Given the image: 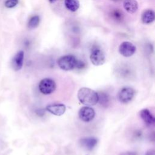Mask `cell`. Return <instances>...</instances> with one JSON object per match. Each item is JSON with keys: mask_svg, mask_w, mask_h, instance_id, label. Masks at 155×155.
I'll use <instances>...</instances> for the list:
<instances>
[{"mask_svg": "<svg viewBox=\"0 0 155 155\" xmlns=\"http://www.w3.org/2000/svg\"><path fill=\"white\" fill-rule=\"evenodd\" d=\"M78 115L81 120L88 122L93 119L95 116V111L91 107L84 106L79 110Z\"/></svg>", "mask_w": 155, "mask_h": 155, "instance_id": "obj_7", "label": "cell"}, {"mask_svg": "<svg viewBox=\"0 0 155 155\" xmlns=\"http://www.w3.org/2000/svg\"><path fill=\"white\" fill-rule=\"evenodd\" d=\"M119 155H137L135 152L133 151H125L121 153Z\"/></svg>", "mask_w": 155, "mask_h": 155, "instance_id": "obj_18", "label": "cell"}, {"mask_svg": "<svg viewBox=\"0 0 155 155\" xmlns=\"http://www.w3.org/2000/svg\"><path fill=\"white\" fill-rule=\"evenodd\" d=\"M24 59V52L22 50L19 51L15 54L12 61V66L15 71H19L22 68Z\"/></svg>", "mask_w": 155, "mask_h": 155, "instance_id": "obj_8", "label": "cell"}, {"mask_svg": "<svg viewBox=\"0 0 155 155\" xmlns=\"http://www.w3.org/2000/svg\"><path fill=\"white\" fill-rule=\"evenodd\" d=\"M46 110L55 116H60L64 114L66 110V107L63 104H54L47 105Z\"/></svg>", "mask_w": 155, "mask_h": 155, "instance_id": "obj_9", "label": "cell"}, {"mask_svg": "<svg viewBox=\"0 0 155 155\" xmlns=\"http://www.w3.org/2000/svg\"><path fill=\"white\" fill-rule=\"evenodd\" d=\"M78 98L81 103L89 107L95 105L99 100L97 93L87 87H82L79 90Z\"/></svg>", "mask_w": 155, "mask_h": 155, "instance_id": "obj_1", "label": "cell"}, {"mask_svg": "<svg viewBox=\"0 0 155 155\" xmlns=\"http://www.w3.org/2000/svg\"><path fill=\"white\" fill-rule=\"evenodd\" d=\"M114 1H118V0H114Z\"/></svg>", "mask_w": 155, "mask_h": 155, "instance_id": "obj_22", "label": "cell"}, {"mask_svg": "<svg viewBox=\"0 0 155 155\" xmlns=\"http://www.w3.org/2000/svg\"><path fill=\"white\" fill-rule=\"evenodd\" d=\"M135 96V90L131 87H124L118 93V99L119 101L124 104H127L131 102Z\"/></svg>", "mask_w": 155, "mask_h": 155, "instance_id": "obj_5", "label": "cell"}, {"mask_svg": "<svg viewBox=\"0 0 155 155\" xmlns=\"http://www.w3.org/2000/svg\"><path fill=\"white\" fill-rule=\"evenodd\" d=\"M114 16H115V18L118 19V18H120V16H122V14L119 11H115L114 12Z\"/></svg>", "mask_w": 155, "mask_h": 155, "instance_id": "obj_20", "label": "cell"}, {"mask_svg": "<svg viewBox=\"0 0 155 155\" xmlns=\"http://www.w3.org/2000/svg\"><path fill=\"white\" fill-rule=\"evenodd\" d=\"M136 51V46L129 41L122 42L119 47V53L124 57H130L133 56Z\"/></svg>", "mask_w": 155, "mask_h": 155, "instance_id": "obj_6", "label": "cell"}, {"mask_svg": "<svg viewBox=\"0 0 155 155\" xmlns=\"http://www.w3.org/2000/svg\"><path fill=\"white\" fill-rule=\"evenodd\" d=\"M90 59L91 63L96 66L103 65L105 62V56L104 51L100 48H93L90 53Z\"/></svg>", "mask_w": 155, "mask_h": 155, "instance_id": "obj_4", "label": "cell"}, {"mask_svg": "<svg viewBox=\"0 0 155 155\" xmlns=\"http://www.w3.org/2000/svg\"><path fill=\"white\" fill-rule=\"evenodd\" d=\"M78 59L73 55H65L60 57L57 61L59 67L64 70L69 71L76 68Z\"/></svg>", "mask_w": 155, "mask_h": 155, "instance_id": "obj_2", "label": "cell"}, {"mask_svg": "<svg viewBox=\"0 0 155 155\" xmlns=\"http://www.w3.org/2000/svg\"><path fill=\"white\" fill-rule=\"evenodd\" d=\"M56 84L54 80L50 78H44L39 84V90L44 94H50L54 91Z\"/></svg>", "mask_w": 155, "mask_h": 155, "instance_id": "obj_3", "label": "cell"}, {"mask_svg": "<svg viewBox=\"0 0 155 155\" xmlns=\"http://www.w3.org/2000/svg\"><path fill=\"white\" fill-rule=\"evenodd\" d=\"M155 19V14L152 10H145L141 16V20L142 23L145 24H149L152 23Z\"/></svg>", "mask_w": 155, "mask_h": 155, "instance_id": "obj_13", "label": "cell"}, {"mask_svg": "<svg viewBox=\"0 0 155 155\" xmlns=\"http://www.w3.org/2000/svg\"><path fill=\"white\" fill-rule=\"evenodd\" d=\"M145 155H155V151H154V150H153V149L148 150L146 152Z\"/></svg>", "mask_w": 155, "mask_h": 155, "instance_id": "obj_19", "label": "cell"}, {"mask_svg": "<svg viewBox=\"0 0 155 155\" xmlns=\"http://www.w3.org/2000/svg\"><path fill=\"white\" fill-rule=\"evenodd\" d=\"M139 116L143 121L148 125H154L155 118L147 108H143L139 111Z\"/></svg>", "mask_w": 155, "mask_h": 155, "instance_id": "obj_11", "label": "cell"}, {"mask_svg": "<svg viewBox=\"0 0 155 155\" xmlns=\"http://www.w3.org/2000/svg\"><path fill=\"white\" fill-rule=\"evenodd\" d=\"M64 5L69 11L74 12L79 8L80 2L79 0H64Z\"/></svg>", "mask_w": 155, "mask_h": 155, "instance_id": "obj_14", "label": "cell"}, {"mask_svg": "<svg viewBox=\"0 0 155 155\" xmlns=\"http://www.w3.org/2000/svg\"><path fill=\"white\" fill-rule=\"evenodd\" d=\"M85 63H84L83 61L78 59L76 68H79V69H80V68H83L85 67Z\"/></svg>", "mask_w": 155, "mask_h": 155, "instance_id": "obj_17", "label": "cell"}, {"mask_svg": "<svg viewBox=\"0 0 155 155\" xmlns=\"http://www.w3.org/2000/svg\"><path fill=\"white\" fill-rule=\"evenodd\" d=\"M56 1H57V0H48L49 2H50V3H51V4H53V3H54Z\"/></svg>", "mask_w": 155, "mask_h": 155, "instance_id": "obj_21", "label": "cell"}, {"mask_svg": "<svg viewBox=\"0 0 155 155\" xmlns=\"http://www.w3.org/2000/svg\"><path fill=\"white\" fill-rule=\"evenodd\" d=\"M40 22V18L38 15H35L32 16L28 21L27 24V27L29 29H35L37 28Z\"/></svg>", "mask_w": 155, "mask_h": 155, "instance_id": "obj_15", "label": "cell"}, {"mask_svg": "<svg viewBox=\"0 0 155 155\" xmlns=\"http://www.w3.org/2000/svg\"><path fill=\"white\" fill-rule=\"evenodd\" d=\"M79 143L82 148L87 150H92L97 145V139L93 137H83L79 140Z\"/></svg>", "mask_w": 155, "mask_h": 155, "instance_id": "obj_10", "label": "cell"}, {"mask_svg": "<svg viewBox=\"0 0 155 155\" xmlns=\"http://www.w3.org/2000/svg\"><path fill=\"white\" fill-rule=\"evenodd\" d=\"M19 0H6L5 2V6L8 8H12L16 6L18 4Z\"/></svg>", "mask_w": 155, "mask_h": 155, "instance_id": "obj_16", "label": "cell"}, {"mask_svg": "<svg viewBox=\"0 0 155 155\" xmlns=\"http://www.w3.org/2000/svg\"><path fill=\"white\" fill-rule=\"evenodd\" d=\"M123 7L128 13L133 14L138 10L139 4L136 0H124Z\"/></svg>", "mask_w": 155, "mask_h": 155, "instance_id": "obj_12", "label": "cell"}]
</instances>
